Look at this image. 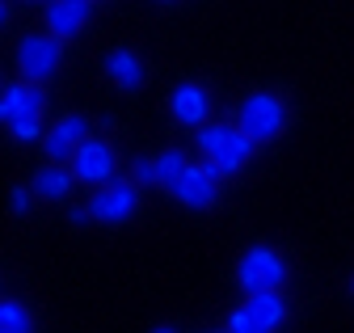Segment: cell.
I'll return each mask as SVG.
<instances>
[{
    "instance_id": "603a6c76",
    "label": "cell",
    "mask_w": 354,
    "mask_h": 333,
    "mask_svg": "<svg viewBox=\"0 0 354 333\" xmlns=\"http://www.w3.org/2000/svg\"><path fill=\"white\" fill-rule=\"evenodd\" d=\"M5 17H9V13H5V5H0V21H5Z\"/></svg>"
},
{
    "instance_id": "3957f363",
    "label": "cell",
    "mask_w": 354,
    "mask_h": 333,
    "mask_svg": "<svg viewBox=\"0 0 354 333\" xmlns=\"http://www.w3.org/2000/svg\"><path fill=\"white\" fill-rule=\"evenodd\" d=\"M236 127H241L253 144L279 140V135H283V127H287V106H283L274 93H249V97L241 102Z\"/></svg>"
},
{
    "instance_id": "30bf717a",
    "label": "cell",
    "mask_w": 354,
    "mask_h": 333,
    "mask_svg": "<svg viewBox=\"0 0 354 333\" xmlns=\"http://www.w3.org/2000/svg\"><path fill=\"white\" fill-rule=\"evenodd\" d=\"M169 110H173V118L182 122V127H198V122L207 118V110H211V97H207V89H203V85L186 80V85H177V89H173Z\"/></svg>"
},
{
    "instance_id": "5b68a950",
    "label": "cell",
    "mask_w": 354,
    "mask_h": 333,
    "mask_svg": "<svg viewBox=\"0 0 354 333\" xmlns=\"http://www.w3.org/2000/svg\"><path fill=\"white\" fill-rule=\"evenodd\" d=\"M72 178L84 182V186H110V178H114V148L106 140L88 135L76 148V156H72Z\"/></svg>"
},
{
    "instance_id": "e0dca14e",
    "label": "cell",
    "mask_w": 354,
    "mask_h": 333,
    "mask_svg": "<svg viewBox=\"0 0 354 333\" xmlns=\"http://www.w3.org/2000/svg\"><path fill=\"white\" fill-rule=\"evenodd\" d=\"M26 89H30V85H9V89H5V97H0V122H5V127L13 122V114H17V106H21Z\"/></svg>"
},
{
    "instance_id": "cb8c5ba5",
    "label": "cell",
    "mask_w": 354,
    "mask_h": 333,
    "mask_svg": "<svg viewBox=\"0 0 354 333\" xmlns=\"http://www.w3.org/2000/svg\"><path fill=\"white\" fill-rule=\"evenodd\" d=\"M0 89H9V85H0ZM0 97H5V93H0Z\"/></svg>"
},
{
    "instance_id": "44dd1931",
    "label": "cell",
    "mask_w": 354,
    "mask_h": 333,
    "mask_svg": "<svg viewBox=\"0 0 354 333\" xmlns=\"http://www.w3.org/2000/svg\"><path fill=\"white\" fill-rule=\"evenodd\" d=\"M30 5H47V9H51V5H55V0H30Z\"/></svg>"
},
{
    "instance_id": "277c9868",
    "label": "cell",
    "mask_w": 354,
    "mask_h": 333,
    "mask_svg": "<svg viewBox=\"0 0 354 333\" xmlns=\"http://www.w3.org/2000/svg\"><path fill=\"white\" fill-rule=\"evenodd\" d=\"M236 283L249 291V296H274V291L287 283V262L274 249H249L236 266Z\"/></svg>"
},
{
    "instance_id": "5bb4252c",
    "label": "cell",
    "mask_w": 354,
    "mask_h": 333,
    "mask_svg": "<svg viewBox=\"0 0 354 333\" xmlns=\"http://www.w3.org/2000/svg\"><path fill=\"white\" fill-rule=\"evenodd\" d=\"M72 169L68 164H47V169H38L34 173V194L38 198H47V202H55V198H64L68 190H72Z\"/></svg>"
},
{
    "instance_id": "d6986e66",
    "label": "cell",
    "mask_w": 354,
    "mask_h": 333,
    "mask_svg": "<svg viewBox=\"0 0 354 333\" xmlns=\"http://www.w3.org/2000/svg\"><path fill=\"white\" fill-rule=\"evenodd\" d=\"M131 178H136L140 186H148V182H160V178H156V160H136V169H131Z\"/></svg>"
},
{
    "instance_id": "6da1fadb",
    "label": "cell",
    "mask_w": 354,
    "mask_h": 333,
    "mask_svg": "<svg viewBox=\"0 0 354 333\" xmlns=\"http://www.w3.org/2000/svg\"><path fill=\"white\" fill-rule=\"evenodd\" d=\"M198 152L219 173H241L253 156V140L236 122H207V127H198Z\"/></svg>"
},
{
    "instance_id": "4fadbf2b",
    "label": "cell",
    "mask_w": 354,
    "mask_h": 333,
    "mask_svg": "<svg viewBox=\"0 0 354 333\" xmlns=\"http://www.w3.org/2000/svg\"><path fill=\"white\" fill-rule=\"evenodd\" d=\"M245 312L257 321V329L274 333V329L283 325V316H287V304H283L279 291H274V296H249V300H245Z\"/></svg>"
},
{
    "instance_id": "8fae6325",
    "label": "cell",
    "mask_w": 354,
    "mask_h": 333,
    "mask_svg": "<svg viewBox=\"0 0 354 333\" xmlns=\"http://www.w3.org/2000/svg\"><path fill=\"white\" fill-rule=\"evenodd\" d=\"M42 110H47V93L30 85L26 97H21V106H17V114H13V122H9L13 140H21V144L38 140V131H42Z\"/></svg>"
},
{
    "instance_id": "8992f818",
    "label": "cell",
    "mask_w": 354,
    "mask_h": 333,
    "mask_svg": "<svg viewBox=\"0 0 354 333\" xmlns=\"http://www.w3.org/2000/svg\"><path fill=\"white\" fill-rule=\"evenodd\" d=\"M140 207V190L131 182H110L106 190H97L93 198H88V220L97 224H122L131 220V211Z\"/></svg>"
},
{
    "instance_id": "7402d4cb",
    "label": "cell",
    "mask_w": 354,
    "mask_h": 333,
    "mask_svg": "<svg viewBox=\"0 0 354 333\" xmlns=\"http://www.w3.org/2000/svg\"><path fill=\"white\" fill-rule=\"evenodd\" d=\"M152 333H173V329H165V325H160V329H152Z\"/></svg>"
},
{
    "instance_id": "d4e9b609",
    "label": "cell",
    "mask_w": 354,
    "mask_h": 333,
    "mask_svg": "<svg viewBox=\"0 0 354 333\" xmlns=\"http://www.w3.org/2000/svg\"><path fill=\"white\" fill-rule=\"evenodd\" d=\"M350 287H354V283H350Z\"/></svg>"
},
{
    "instance_id": "9c48e42d",
    "label": "cell",
    "mask_w": 354,
    "mask_h": 333,
    "mask_svg": "<svg viewBox=\"0 0 354 333\" xmlns=\"http://www.w3.org/2000/svg\"><path fill=\"white\" fill-rule=\"evenodd\" d=\"M88 13H93V0H55L47 9V34L51 38H76L88 26Z\"/></svg>"
},
{
    "instance_id": "ba28073f",
    "label": "cell",
    "mask_w": 354,
    "mask_h": 333,
    "mask_svg": "<svg viewBox=\"0 0 354 333\" xmlns=\"http://www.w3.org/2000/svg\"><path fill=\"white\" fill-rule=\"evenodd\" d=\"M219 178H224V173H219L211 160H194L190 169H186V178L173 186V198L186 202V207H194V211H203V207L215 202V182Z\"/></svg>"
},
{
    "instance_id": "2e32d148",
    "label": "cell",
    "mask_w": 354,
    "mask_h": 333,
    "mask_svg": "<svg viewBox=\"0 0 354 333\" xmlns=\"http://www.w3.org/2000/svg\"><path fill=\"white\" fill-rule=\"evenodd\" d=\"M30 312L17 300H0V333H30Z\"/></svg>"
},
{
    "instance_id": "7c38bea8",
    "label": "cell",
    "mask_w": 354,
    "mask_h": 333,
    "mask_svg": "<svg viewBox=\"0 0 354 333\" xmlns=\"http://www.w3.org/2000/svg\"><path fill=\"white\" fill-rule=\"evenodd\" d=\"M106 72L118 80L122 89H140V85H144V64H140L136 51H127V47H114V51L106 55Z\"/></svg>"
},
{
    "instance_id": "9a60e30c",
    "label": "cell",
    "mask_w": 354,
    "mask_h": 333,
    "mask_svg": "<svg viewBox=\"0 0 354 333\" xmlns=\"http://www.w3.org/2000/svg\"><path fill=\"white\" fill-rule=\"evenodd\" d=\"M186 169H190V160H186V152L182 148H165L160 156H156V178H160V186L165 190H173L177 182L186 178Z\"/></svg>"
},
{
    "instance_id": "7a4b0ae2",
    "label": "cell",
    "mask_w": 354,
    "mask_h": 333,
    "mask_svg": "<svg viewBox=\"0 0 354 333\" xmlns=\"http://www.w3.org/2000/svg\"><path fill=\"white\" fill-rule=\"evenodd\" d=\"M59 59H64L59 38H51V34H26L21 43H17V72H21V85L42 89V85H47V80L59 72Z\"/></svg>"
},
{
    "instance_id": "ac0fdd59",
    "label": "cell",
    "mask_w": 354,
    "mask_h": 333,
    "mask_svg": "<svg viewBox=\"0 0 354 333\" xmlns=\"http://www.w3.org/2000/svg\"><path fill=\"white\" fill-rule=\"evenodd\" d=\"M228 333H266V329H257V321H253L245 308H236V312L228 316Z\"/></svg>"
},
{
    "instance_id": "52a82bcc",
    "label": "cell",
    "mask_w": 354,
    "mask_h": 333,
    "mask_svg": "<svg viewBox=\"0 0 354 333\" xmlns=\"http://www.w3.org/2000/svg\"><path fill=\"white\" fill-rule=\"evenodd\" d=\"M88 140V118L84 114H68L64 122H55V127L42 135V152H47L51 164H72L76 148Z\"/></svg>"
},
{
    "instance_id": "ffe728a7",
    "label": "cell",
    "mask_w": 354,
    "mask_h": 333,
    "mask_svg": "<svg viewBox=\"0 0 354 333\" xmlns=\"http://www.w3.org/2000/svg\"><path fill=\"white\" fill-rule=\"evenodd\" d=\"M9 202H13V211L21 216L26 207H30V190H26V186H13V198H9Z\"/></svg>"
}]
</instances>
